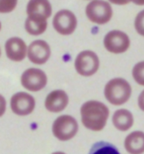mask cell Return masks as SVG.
Listing matches in <instances>:
<instances>
[{"mask_svg":"<svg viewBox=\"0 0 144 154\" xmlns=\"http://www.w3.org/2000/svg\"><path fill=\"white\" fill-rule=\"evenodd\" d=\"M21 84L32 92L43 90L47 84V76L40 68H28L21 75Z\"/></svg>","mask_w":144,"mask_h":154,"instance_id":"8992f818","label":"cell"},{"mask_svg":"<svg viewBox=\"0 0 144 154\" xmlns=\"http://www.w3.org/2000/svg\"><path fill=\"white\" fill-rule=\"evenodd\" d=\"M69 97L65 91L61 89L54 90L44 100V107L51 113H60L67 107Z\"/></svg>","mask_w":144,"mask_h":154,"instance_id":"8fae6325","label":"cell"},{"mask_svg":"<svg viewBox=\"0 0 144 154\" xmlns=\"http://www.w3.org/2000/svg\"><path fill=\"white\" fill-rule=\"evenodd\" d=\"M131 86L124 78H113L109 81L104 89L105 98L114 106L125 104L131 96Z\"/></svg>","mask_w":144,"mask_h":154,"instance_id":"7a4b0ae2","label":"cell"},{"mask_svg":"<svg viewBox=\"0 0 144 154\" xmlns=\"http://www.w3.org/2000/svg\"><path fill=\"white\" fill-rule=\"evenodd\" d=\"M51 154H66V153L62 152V151H57V152H54V153H51Z\"/></svg>","mask_w":144,"mask_h":154,"instance_id":"cb8c5ba5","label":"cell"},{"mask_svg":"<svg viewBox=\"0 0 144 154\" xmlns=\"http://www.w3.org/2000/svg\"><path fill=\"white\" fill-rule=\"evenodd\" d=\"M114 127L121 131H126L132 128L134 124V118L130 111L126 109L117 110L112 118Z\"/></svg>","mask_w":144,"mask_h":154,"instance_id":"9a60e30c","label":"cell"},{"mask_svg":"<svg viewBox=\"0 0 144 154\" xmlns=\"http://www.w3.org/2000/svg\"><path fill=\"white\" fill-rule=\"evenodd\" d=\"M129 1L133 2L134 4L138 5V6H142V5H144V0H129Z\"/></svg>","mask_w":144,"mask_h":154,"instance_id":"603a6c76","label":"cell"},{"mask_svg":"<svg viewBox=\"0 0 144 154\" xmlns=\"http://www.w3.org/2000/svg\"><path fill=\"white\" fill-rule=\"evenodd\" d=\"M138 107H139V109L141 110L142 112H144V90L142 91L141 93L139 94V96H138Z\"/></svg>","mask_w":144,"mask_h":154,"instance_id":"44dd1931","label":"cell"},{"mask_svg":"<svg viewBox=\"0 0 144 154\" xmlns=\"http://www.w3.org/2000/svg\"><path fill=\"white\" fill-rule=\"evenodd\" d=\"M5 51L7 57L16 62L22 61L26 57V55H28L26 43L22 38L17 37L10 38L9 40H7L5 43Z\"/></svg>","mask_w":144,"mask_h":154,"instance_id":"7c38bea8","label":"cell"},{"mask_svg":"<svg viewBox=\"0 0 144 154\" xmlns=\"http://www.w3.org/2000/svg\"><path fill=\"white\" fill-rule=\"evenodd\" d=\"M85 12L87 18L98 25L107 24L113 17V8L104 0H93L87 5Z\"/></svg>","mask_w":144,"mask_h":154,"instance_id":"277c9868","label":"cell"},{"mask_svg":"<svg viewBox=\"0 0 144 154\" xmlns=\"http://www.w3.org/2000/svg\"><path fill=\"white\" fill-rule=\"evenodd\" d=\"M52 26L58 34L63 36L71 35L77 27V18L70 10L63 9L58 11L54 17Z\"/></svg>","mask_w":144,"mask_h":154,"instance_id":"ba28073f","label":"cell"},{"mask_svg":"<svg viewBox=\"0 0 144 154\" xmlns=\"http://www.w3.org/2000/svg\"><path fill=\"white\" fill-rule=\"evenodd\" d=\"M89 154H121L118 149L110 142L99 141L93 144Z\"/></svg>","mask_w":144,"mask_h":154,"instance_id":"e0dca14e","label":"cell"},{"mask_svg":"<svg viewBox=\"0 0 144 154\" xmlns=\"http://www.w3.org/2000/svg\"><path fill=\"white\" fill-rule=\"evenodd\" d=\"M79 129L76 119L69 115H62L52 124V134L60 141H68L77 134Z\"/></svg>","mask_w":144,"mask_h":154,"instance_id":"3957f363","label":"cell"},{"mask_svg":"<svg viewBox=\"0 0 144 154\" xmlns=\"http://www.w3.org/2000/svg\"><path fill=\"white\" fill-rule=\"evenodd\" d=\"M18 0H0V13L12 12L16 8Z\"/></svg>","mask_w":144,"mask_h":154,"instance_id":"d6986e66","label":"cell"},{"mask_svg":"<svg viewBox=\"0 0 144 154\" xmlns=\"http://www.w3.org/2000/svg\"><path fill=\"white\" fill-rule=\"evenodd\" d=\"M124 148L129 154L144 153V132L141 131L130 132L124 139Z\"/></svg>","mask_w":144,"mask_h":154,"instance_id":"5bb4252c","label":"cell"},{"mask_svg":"<svg viewBox=\"0 0 144 154\" xmlns=\"http://www.w3.org/2000/svg\"><path fill=\"white\" fill-rule=\"evenodd\" d=\"M10 107L15 115L25 117L34 112L35 107H36V100L31 94L26 92H18L11 97Z\"/></svg>","mask_w":144,"mask_h":154,"instance_id":"9c48e42d","label":"cell"},{"mask_svg":"<svg viewBox=\"0 0 144 154\" xmlns=\"http://www.w3.org/2000/svg\"><path fill=\"white\" fill-rule=\"evenodd\" d=\"M74 66L78 74L89 77L98 71L100 66V59L94 51H83L76 57Z\"/></svg>","mask_w":144,"mask_h":154,"instance_id":"5b68a950","label":"cell"},{"mask_svg":"<svg viewBox=\"0 0 144 154\" xmlns=\"http://www.w3.org/2000/svg\"><path fill=\"white\" fill-rule=\"evenodd\" d=\"M51 47L43 40L34 41L28 48V57L35 64H44L51 57Z\"/></svg>","mask_w":144,"mask_h":154,"instance_id":"30bf717a","label":"cell"},{"mask_svg":"<svg viewBox=\"0 0 144 154\" xmlns=\"http://www.w3.org/2000/svg\"><path fill=\"white\" fill-rule=\"evenodd\" d=\"M52 8L48 0H30L27 5L28 17L47 19L51 16Z\"/></svg>","mask_w":144,"mask_h":154,"instance_id":"4fadbf2b","label":"cell"},{"mask_svg":"<svg viewBox=\"0 0 144 154\" xmlns=\"http://www.w3.org/2000/svg\"><path fill=\"white\" fill-rule=\"evenodd\" d=\"M47 28V19H40V18H33V17H28L25 22V29L30 35L33 36H38L45 32Z\"/></svg>","mask_w":144,"mask_h":154,"instance_id":"2e32d148","label":"cell"},{"mask_svg":"<svg viewBox=\"0 0 144 154\" xmlns=\"http://www.w3.org/2000/svg\"><path fill=\"white\" fill-rule=\"evenodd\" d=\"M111 3H113V4H117V5H126L128 4L129 0H109Z\"/></svg>","mask_w":144,"mask_h":154,"instance_id":"7402d4cb","label":"cell"},{"mask_svg":"<svg viewBox=\"0 0 144 154\" xmlns=\"http://www.w3.org/2000/svg\"><path fill=\"white\" fill-rule=\"evenodd\" d=\"M134 27L135 30L140 36L144 37V10L140 11L137 15L134 21Z\"/></svg>","mask_w":144,"mask_h":154,"instance_id":"ffe728a7","label":"cell"},{"mask_svg":"<svg viewBox=\"0 0 144 154\" xmlns=\"http://www.w3.org/2000/svg\"><path fill=\"white\" fill-rule=\"evenodd\" d=\"M81 122L86 128L92 131H101L106 127L110 110L100 101H87L80 109Z\"/></svg>","mask_w":144,"mask_h":154,"instance_id":"6da1fadb","label":"cell"},{"mask_svg":"<svg viewBox=\"0 0 144 154\" xmlns=\"http://www.w3.org/2000/svg\"><path fill=\"white\" fill-rule=\"evenodd\" d=\"M104 45L112 54H124L130 45L129 37L124 32L114 30L109 32L104 38Z\"/></svg>","mask_w":144,"mask_h":154,"instance_id":"52a82bcc","label":"cell"},{"mask_svg":"<svg viewBox=\"0 0 144 154\" xmlns=\"http://www.w3.org/2000/svg\"><path fill=\"white\" fill-rule=\"evenodd\" d=\"M132 77L139 85L144 86V61L137 62L132 68Z\"/></svg>","mask_w":144,"mask_h":154,"instance_id":"ac0fdd59","label":"cell"}]
</instances>
